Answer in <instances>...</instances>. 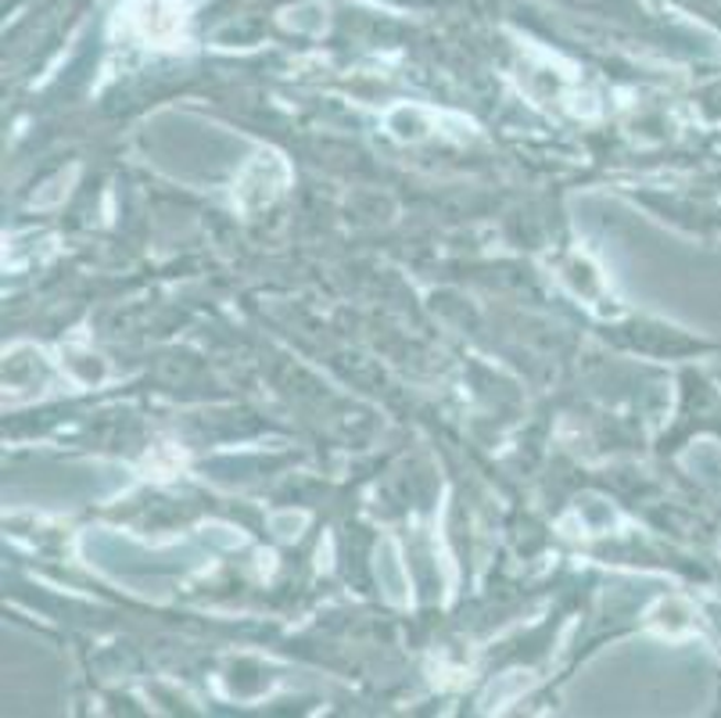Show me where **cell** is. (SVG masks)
I'll list each match as a JSON object with an SVG mask.
<instances>
[{
	"label": "cell",
	"instance_id": "cell-1",
	"mask_svg": "<svg viewBox=\"0 0 721 718\" xmlns=\"http://www.w3.org/2000/svg\"><path fill=\"white\" fill-rule=\"evenodd\" d=\"M133 22H137V30L144 33L148 40L169 47V44H173V40L180 36L183 15H180V4H176V0H137Z\"/></svg>",
	"mask_w": 721,
	"mask_h": 718
}]
</instances>
